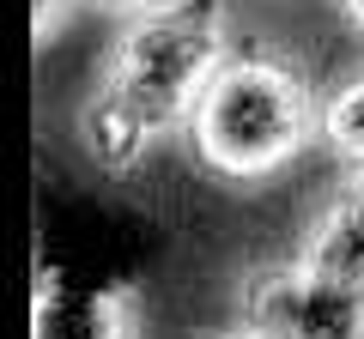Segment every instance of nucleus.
<instances>
[{
  "label": "nucleus",
  "mask_w": 364,
  "mask_h": 339,
  "mask_svg": "<svg viewBox=\"0 0 364 339\" xmlns=\"http://www.w3.org/2000/svg\"><path fill=\"white\" fill-rule=\"evenodd\" d=\"M298 261L322 267V273L346 279V285H364V176H346V182L304 218Z\"/></svg>",
  "instance_id": "5"
},
{
  "label": "nucleus",
  "mask_w": 364,
  "mask_h": 339,
  "mask_svg": "<svg viewBox=\"0 0 364 339\" xmlns=\"http://www.w3.org/2000/svg\"><path fill=\"white\" fill-rule=\"evenodd\" d=\"M200 339H261V333H255V327H243V321H237V327H225V333H200Z\"/></svg>",
  "instance_id": "10"
},
{
  "label": "nucleus",
  "mask_w": 364,
  "mask_h": 339,
  "mask_svg": "<svg viewBox=\"0 0 364 339\" xmlns=\"http://www.w3.org/2000/svg\"><path fill=\"white\" fill-rule=\"evenodd\" d=\"M334 6L346 13V25H352V30H364V0H334Z\"/></svg>",
  "instance_id": "9"
},
{
  "label": "nucleus",
  "mask_w": 364,
  "mask_h": 339,
  "mask_svg": "<svg viewBox=\"0 0 364 339\" xmlns=\"http://www.w3.org/2000/svg\"><path fill=\"white\" fill-rule=\"evenodd\" d=\"M31 339H140V297L128 285H61V273H43Z\"/></svg>",
  "instance_id": "4"
},
{
  "label": "nucleus",
  "mask_w": 364,
  "mask_h": 339,
  "mask_svg": "<svg viewBox=\"0 0 364 339\" xmlns=\"http://www.w3.org/2000/svg\"><path fill=\"white\" fill-rule=\"evenodd\" d=\"M182 133L200 170L225 182H267L291 170L310 145H322V91L286 55L231 49V61L213 73Z\"/></svg>",
  "instance_id": "2"
},
{
  "label": "nucleus",
  "mask_w": 364,
  "mask_h": 339,
  "mask_svg": "<svg viewBox=\"0 0 364 339\" xmlns=\"http://www.w3.org/2000/svg\"><path fill=\"white\" fill-rule=\"evenodd\" d=\"M322 152L346 176H364V67L322 91Z\"/></svg>",
  "instance_id": "6"
},
{
  "label": "nucleus",
  "mask_w": 364,
  "mask_h": 339,
  "mask_svg": "<svg viewBox=\"0 0 364 339\" xmlns=\"http://www.w3.org/2000/svg\"><path fill=\"white\" fill-rule=\"evenodd\" d=\"M231 61V6L225 0H158L116 18L91 97L79 109V140L109 176H128L188 128L200 91Z\"/></svg>",
  "instance_id": "1"
},
{
  "label": "nucleus",
  "mask_w": 364,
  "mask_h": 339,
  "mask_svg": "<svg viewBox=\"0 0 364 339\" xmlns=\"http://www.w3.org/2000/svg\"><path fill=\"white\" fill-rule=\"evenodd\" d=\"M79 6H85V0H31V30H37V49H49V43L73 25Z\"/></svg>",
  "instance_id": "7"
},
{
  "label": "nucleus",
  "mask_w": 364,
  "mask_h": 339,
  "mask_svg": "<svg viewBox=\"0 0 364 339\" xmlns=\"http://www.w3.org/2000/svg\"><path fill=\"white\" fill-rule=\"evenodd\" d=\"M237 321L261 339H364V285L310 261H261L237 285Z\"/></svg>",
  "instance_id": "3"
},
{
  "label": "nucleus",
  "mask_w": 364,
  "mask_h": 339,
  "mask_svg": "<svg viewBox=\"0 0 364 339\" xmlns=\"http://www.w3.org/2000/svg\"><path fill=\"white\" fill-rule=\"evenodd\" d=\"M91 13H109V18H128V13H146V6H158V0H85Z\"/></svg>",
  "instance_id": "8"
}]
</instances>
